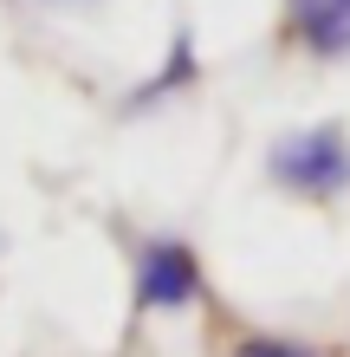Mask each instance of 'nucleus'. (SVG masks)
<instances>
[{
	"mask_svg": "<svg viewBox=\"0 0 350 357\" xmlns=\"http://www.w3.org/2000/svg\"><path fill=\"white\" fill-rule=\"evenodd\" d=\"M285 39L312 59L350 52V0H285Z\"/></svg>",
	"mask_w": 350,
	"mask_h": 357,
	"instance_id": "7ed1b4c3",
	"label": "nucleus"
},
{
	"mask_svg": "<svg viewBox=\"0 0 350 357\" xmlns=\"http://www.w3.org/2000/svg\"><path fill=\"white\" fill-rule=\"evenodd\" d=\"M240 357H318V351L285 344V338H253V344H240Z\"/></svg>",
	"mask_w": 350,
	"mask_h": 357,
	"instance_id": "20e7f679",
	"label": "nucleus"
},
{
	"mask_svg": "<svg viewBox=\"0 0 350 357\" xmlns=\"http://www.w3.org/2000/svg\"><path fill=\"white\" fill-rule=\"evenodd\" d=\"M58 7H78V0H58Z\"/></svg>",
	"mask_w": 350,
	"mask_h": 357,
	"instance_id": "39448f33",
	"label": "nucleus"
},
{
	"mask_svg": "<svg viewBox=\"0 0 350 357\" xmlns=\"http://www.w3.org/2000/svg\"><path fill=\"white\" fill-rule=\"evenodd\" d=\"M136 299L150 312H175L201 299V260L189 241H150L136 254Z\"/></svg>",
	"mask_w": 350,
	"mask_h": 357,
	"instance_id": "f03ea898",
	"label": "nucleus"
},
{
	"mask_svg": "<svg viewBox=\"0 0 350 357\" xmlns=\"http://www.w3.org/2000/svg\"><path fill=\"white\" fill-rule=\"evenodd\" d=\"M266 169H273L279 188H292V195H312V202H331L350 188V137L337 123H312V130H292L273 143V156H266Z\"/></svg>",
	"mask_w": 350,
	"mask_h": 357,
	"instance_id": "f257e3e1",
	"label": "nucleus"
}]
</instances>
